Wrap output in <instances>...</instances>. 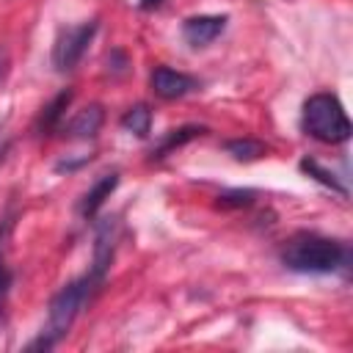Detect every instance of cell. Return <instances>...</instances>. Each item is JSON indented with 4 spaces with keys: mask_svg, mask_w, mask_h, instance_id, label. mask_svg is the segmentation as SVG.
Returning a JSON list of instances; mask_svg holds the SVG:
<instances>
[{
    "mask_svg": "<svg viewBox=\"0 0 353 353\" xmlns=\"http://www.w3.org/2000/svg\"><path fill=\"white\" fill-rule=\"evenodd\" d=\"M105 273H108V270L91 265L88 273H83L80 279L63 284V287L52 295L50 312H47V323H44V328L39 331V336H36L33 342H28V350H52V347L69 334V328L74 325V320L80 317V312L85 309V303L91 301V295L102 287Z\"/></svg>",
    "mask_w": 353,
    "mask_h": 353,
    "instance_id": "6da1fadb",
    "label": "cell"
},
{
    "mask_svg": "<svg viewBox=\"0 0 353 353\" xmlns=\"http://www.w3.org/2000/svg\"><path fill=\"white\" fill-rule=\"evenodd\" d=\"M281 265L292 273H336L350 265V248L317 232H295L281 245Z\"/></svg>",
    "mask_w": 353,
    "mask_h": 353,
    "instance_id": "7a4b0ae2",
    "label": "cell"
},
{
    "mask_svg": "<svg viewBox=\"0 0 353 353\" xmlns=\"http://www.w3.org/2000/svg\"><path fill=\"white\" fill-rule=\"evenodd\" d=\"M301 127L320 143H345L350 138V119L345 105L331 91H317L303 102Z\"/></svg>",
    "mask_w": 353,
    "mask_h": 353,
    "instance_id": "3957f363",
    "label": "cell"
},
{
    "mask_svg": "<svg viewBox=\"0 0 353 353\" xmlns=\"http://www.w3.org/2000/svg\"><path fill=\"white\" fill-rule=\"evenodd\" d=\"M97 19H85V22H77V25H69V28H61L55 41H52V66L58 72H72L85 50L91 47L94 36H97Z\"/></svg>",
    "mask_w": 353,
    "mask_h": 353,
    "instance_id": "277c9868",
    "label": "cell"
},
{
    "mask_svg": "<svg viewBox=\"0 0 353 353\" xmlns=\"http://www.w3.org/2000/svg\"><path fill=\"white\" fill-rule=\"evenodd\" d=\"M152 83V91L160 97V99H182L188 94H193L199 88V80L188 72H176L171 66H157L149 77Z\"/></svg>",
    "mask_w": 353,
    "mask_h": 353,
    "instance_id": "5b68a950",
    "label": "cell"
},
{
    "mask_svg": "<svg viewBox=\"0 0 353 353\" xmlns=\"http://www.w3.org/2000/svg\"><path fill=\"white\" fill-rule=\"evenodd\" d=\"M229 17L226 14H199V17H188L182 22V39L190 47H207L212 44L223 30H226Z\"/></svg>",
    "mask_w": 353,
    "mask_h": 353,
    "instance_id": "8992f818",
    "label": "cell"
},
{
    "mask_svg": "<svg viewBox=\"0 0 353 353\" xmlns=\"http://www.w3.org/2000/svg\"><path fill=\"white\" fill-rule=\"evenodd\" d=\"M102 121H105L102 105H85L83 110H77V113L63 124V132H66L69 138H83V141H88V138H94V135L99 132Z\"/></svg>",
    "mask_w": 353,
    "mask_h": 353,
    "instance_id": "52a82bcc",
    "label": "cell"
},
{
    "mask_svg": "<svg viewBox=\"0 0 353 353\" xmlns=\"http://www.w3.org/2000/svg\"><path fill=\"white\" fill-rule=\"evenodd\" d=\"M119 185V171H110V174H102L80 199V215L83 218H94L99 212V207L105 204V199H110V193L116 190Z\"/></svg>",
    "mask_w": 353,
    "mask_h": 353,
    "instance_id": "ba28073f",
    "label": "cell"
},
{
    "mask_svg": "<svg viewBox=\"0 0 353 353\" xmlns=\"http://www.w3.org/2000/svg\"><path fill=\"white\" fill-rule=\"evenodd\" d=\"M69 102H72V91H69V88H66V91H61L58 97H52V99H50V105H44V108H41V113L36 116L33 130H36L39 135H47V132L58 130V127L63 124V110L69 108Z\"/></svg>",
    "mask_w": 353,
    "mask_h": 353,
    "instance_id": "9c48e42d",
    "label": "cell"
},
{
    "mask_svg": "<svg viewBox=\"0 0 353 353\" xmlns=\"http://www.w3.org/2000/svg\"><path fill=\"white\" fill-rule=\"evenodd\" d=\"M199 135H204V127H199V124H185V127H179V130H168L165 138L157 143V149H152V160L165 157L168 152L185 146L188 141H193V138H199Z\"/></svg>",
    "mask_w": 353,
    "mask_h": 353,
    "instance_id": "30bf717a",
    "label": "cell"
},
{
    "mask_svg": "<svg viewBox=\"0 0 353 353\" xmlns=\"http://www.w3.org/2000/svg\"><path fill=\"white\" fill-rule=\"evenodd\" d=\"M226 152L237 160V163H251V160H259L268 154V146L256 138H234V141H226Z\"/></svg>",
    "mask_w": 353,
    "mask_h": 353,
    "instance_id": "8fae6325",
    "label": "cell"
},
{
    "mask_svg": "<svg viewBox=\"0 0 353 353\" xmlns=\"http://www.w3.org/2000/svg\"><path fill=\"white\" fill-rule=\"evenodd\" d=\"M121 127L138 138H146L152 130V110L149 105H132L124 116H121Z\"/></svg>",
    "mask_w": 353,
    "mask_h": 353,
    "instance_id": "7c38bea8",
    "label": "cell"
},
{
    "mask_svg": "<svg viewBox=\"0 0 353 353\" xmlns=\"http://www.w3.org/2000/svg\"><path fill=\"white\" fill-rule=\"evenodd\" d=\"M301 168H303L309 176H314L317 182H323L325 188L336 190L339 196H347V188H345L342 182H336V179H334V174H331V171H325V168H323L317 160H301Z\"/></svg>",
    "mask_w": 353,
    "mask_h": 353,
    "instance_id": "4fadbf2b",
    "label": "cell"
},
{
    "mask_svg": "<svg viewBox=\"0 0 353 353\" xmlns=\"http://www.w3.org/2000/svg\"><path fill=\"white\" fill-rule=\"evenodd\" d=\"M254 190H229L223 196H218V204L221 207H248L254 201Z\"/></svg>",
    "mask_w": 353,
    "mask_h": 353,
    "instance_id": "5bb4252c",
    "label": "cell"
},
{
    "mask_svg": "<svg viewBox=\"0 0 353 353\" xmlns=\"http://www.w3.org/2000/svg\"><path fill=\"white\" fill-rule=\"evenodd\" d=\"M8 290H11V270H8L6 256H3V251H0V312H3V306H6Z\"/></svg>",
    "mask_w": 353,
    "mask_h": 353,
    "instance_id": "9a60e30c",
    "label": "cell"
},
{
    "mask_svg": "<svg viewBox=\"0 0 353 353\" xmlns=\"http://www.w3.org/2000/svg\"><path fill=\"white\" fill-rule=\"evenodd\" d=\"M8 146H11V138H8L6 127H0V163L6 160V154H8Z\"/></svg>",
    "mask_w": 353,
    "mask_h": 353,
    "instance_id": "2e32d148",
    "label": "cell"
},
{
    "mask_svg": "<svg viewBox=\"0 0 353 353\" xmlns=\"http://www.w3.org/2000/svg\"><path fill=\"white\" fill-rule=\"evenodd\" d=\"M8 74V52L6 50H0V83H3V77Z\"/></svg>",
    "mask_w": 353,
    "mask_h": 353,
    "instance_id": "e0dca14e",
    "label": "cell"
},
{
    "mask_svg": "<svg viewBox=\"0 0 353 353\" xmlns=\"http://www.w3.org/2000/svg\"><path fill=\"white\" fill-rule=\"evenodd\" d=\"M160 3L163 0H141L138 6H141V11H154V8H160Z\"/></svg>",
    "mask_w": 353,
    "mask_h": 353,
    "instance_id": "ac0fdd59",
    "label": "cell"
}]
</instances>
